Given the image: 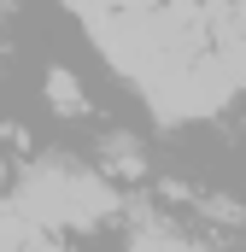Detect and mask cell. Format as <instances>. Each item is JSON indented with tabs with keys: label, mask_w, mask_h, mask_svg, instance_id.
Wrapping results in <instances>:
<instances>
[{
	"label": "cell",
	"mask_w": 246,
	"mask_h": 252,
	"mask_svg": "<svg viewBox=\"0 0 246 252\" xmlns=\"http://www.w3.org/2000/svg\"><path fill=\"white\" fill-rule=\"evenodd\" d=\"M0 182H6V158H0Z\"/></svg>",
	"instance_id": "5b68a950"
},
{
	"label": "cell",
	"mask_w": 246,
	"mask_h": 252,
	"mask_svg": "<svg viewBox=\"0 0 246 252\" xmlns=\"http://www.w3.org/2000/svg\"><path fill=\"white\" fill-rule=\"evenodd\" d=\"M0 12H6V6H0Z\"/></svg>",
	"instance_id": "8992f818"
},
{
	"label": "cell",
	"mask_w": 246,
	"mask_h": 252,
	"mask_svg": "<svg viewBox=\"0 0 246 252\" xmlns=\"http://www.w3.org/2000/svg\"><path fill=\"white\" fill-rule=\"evenodd\" d=\"M100 153H106V170H118V176H141L147 170V153H141L135 135H106Z\"/></svg>",
	"instance_id": "277c9868"
},
{
	"label": "cell",
	"mask_w": 246,
	"mask_h": 252,
	"mask_svg": "<svg viewBox=\"0 0 246 252\" xmlns=\"http://www.w3.org/2000/svg\"><path fill=\"white\" fill-rule=\"evenodd\" d=\"M112 205H118V193L106 188L94 170H76L64 158H35L24 170V188H18V211L30 223H41V229H70V223L88 229Z\"/></svg>",
	"instance_id": "6da1fadb"
},
{
	"label": "cell",
	"mask_w": 246,
	"mask_h": 252,
	"mask_svg": "<svg viewBox=\"0 0 246 252\" xmlns=\"http://www.w3.org/2000/svg\"><path fill=\"white\" fill-rule=\"evenodd\" d=\"M47 100H53V112H59V118H82V112H88V94H82V82H76L64 64L47 70Z\"/></svg>",
	"instance_id": "3957f363"
},
{
	"label": "cell",
	"mask_w": 246,
	"mask_h": 252,
	"mask_svg": "<svg viewBox=\"0 0 246 252\" xmlns=\"http://www.w3.org/2000/svg\"><path fill=\"white\" fill-rule=\"evenodd\" d=\"M129 252H199L193 241H182L170 223L158 217H135V235H129Z\"/></svg>",
	"instance_id": "7a4b0ae2"
}]
</instances>
